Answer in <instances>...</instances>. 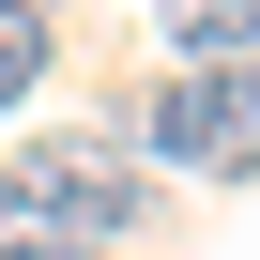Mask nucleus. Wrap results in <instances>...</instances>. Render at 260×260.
<instances>
[{
	"mask_svg": "<svg viewBox=\"0 0 260 260\" xmlns=\"http://www.w3.org/2000/svg\"><path fill=\"white\" fill-rule=\"evenodd\" d=\"M169 46L184 61H260V0H169Z\"/></svg>",
	"mask_w": 260,
	"mask_h": 260,
	"instance_id": "7ed1b4c3",
	"label": "nucleus"
},
{
	"mask_svg": "<svg viewBox=\"0 0 260 260\" xmlns=\"http://www.w3.org/2000/svg\"><path fill=\"white\" fill-rule=\"evenodd\" d=\"M31 77H46V16H0V107H31Z\"/></svg>",
	"mask_w": 260,
	"mask_h": 260,
	"instance_id": "20e7f679",
	"label": "nucleus"
},
{
	"mask_svg": "<svg viewBox=\"0 0 260 260\" xmlns=\"http://www.w3.org/2000/svg\"><path fill=\"white\" fill-rule=\"evenodd\" d=\"M16 214L46 245H122V230L153 214V184H122L107 153H46V169H16Z\"/></svg>",
	"mask_w": 260,
	"mask_h": 260,
	"instance_id": "f03ea898",
	"label": "nucleus"
},
{
	"mask_svg": "<svg viewBox=\"0 0 260 260\" xmlns=\"http://www.w3.org/2000/svg\"><path fill=\"white\" fill-rule=\"evenodd\" d=\"M153 153L184 184H260V61H184L153 92Z\"/></svg>",
	"mask_w": 260,
	"mask_h": 260,
	"instance_id": "f257e3e1",
	"label": "nucleus"
},
{
	"mask_svg": "<svg viewBox=\"0 0 260 260\" xmlns=\"http://www.w3.org/2000/svg\"><path fill=\"white\" fill-rule=\"evenodd\" d=\"M0 260H77V245H46V230H0Z\"/></svg>",
	"mask_w": 260,
	"mask_h": 260,
	"instance_id": "39448f33",
	"label": "nucleus"
},
{
	"mask_svg": "<svg viewBox=\"0 0 260 260\" xmlns=\"http://www.w3.org/2000/svg\"><path fill=\"white\" fill-rule=\"evenodd\" d=\"M0 16H46V31H61V0H0Z\"/></svg>",
	"mask_w": 260,
	"mask_h": 260,
	"instance_id": "423d86ee",
	"label": "nucleus"
},
{
	"mask_svg": "<svg viewBox=\"0 0 260 260\" xmlns=\"http://www.w3.org/2000/svg\"><path fill=\"white\" fill-rule=\"evenodd\" d=\"M0 230H31V214H16V169H0Z\"/></svg>",
	"mask_w": 260,
	"mask_h": 260,
	"instance_id": "0eeeda50",
	"label": "nucleus"
}]
</instances>
